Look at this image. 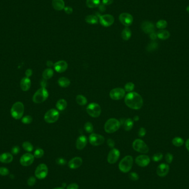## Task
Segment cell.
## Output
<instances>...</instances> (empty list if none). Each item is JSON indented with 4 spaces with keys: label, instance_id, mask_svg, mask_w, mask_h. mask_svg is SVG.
<instances>
[{
    "label": "cell",
    "instance_id": "1",
    "mask_svg": "<svg viewBox=\"0 0 189 189\" xmlns=\"http://www.w3.org/2000/svg\"><path fill=\"white\" fill-rule=\"evenodd\" d=\"M124 102L129 108L133 110H140L143 105L142 96L136 92L127 93L124 97Z\"/></svg>",
    "mask_w": 189,
    "mask_h": 189
},
{
    "label": "cell",
    "instance_id": "2",
    "mask_svg": "<svg viewBox=\"0 0 189 189\" xmlns=\"http://www.w3.org/2000/svg\"><path fill=\"white\" fill-rule=\"evenodd\" d=\"M121 126V122L118 120L110 118L104 124V131L107 133H113L118 131Z\"/></svg>",
    "mask_w": 189,
    "mask_h": 189
},
{
    "label": "cell",
    "instance_id": "3",
    "mask_svg": "<svg viewBox=\"0 0 189 189\" xmlns=\"http://www.w3.org/2000/svg\"><path fill=\"white\" fill-rule=\"evenodd\" d=\"M133 164V157L131 156H127L124 157L120 162L118 167L119 169L122 173H128L131 170Z\"/></svg>",
    "mask_w": 189,
    "mask_h": 189
},
{
    "label": "cell",
    "instance_id": "4",
    "mask_svg": "<svg viewBox=\"0 0 189 189\" xmlns=\"http://www.w3.org/2000/svg\"><path fill=\"white\" fill-rule=\"evenodd\" d=\"M24 105L21 102H17L12 106L11 114L12 117L16 120H19L22 118L24 113Z\"/></svg>",
    "mask_w": 189,
    "mask_h": 189
},
{
    "label": "cell",
    "instance_id": "5",
    "mask_svg": "<svg viewBox=\"0 0 189 189\" xmlns=\"http://www.w3.org/2000/svg\"><path fill=\"white\" fill-rule=\"evenodd\" d=\"M49 96V93L45 88H41L37 91L33 96V101L36 104H41L45 101Z\"/></svg>",
    "mask_w": 189,
    "mask_h": 189
},
{
    "label": "cell",
    "instance_id": "6",
    "mask_svg": "<svg viewBox=\"0 0 189 189\" xmlns=\"http://www.w3.org/2000/svg\"><path fill=\"white\" fill-rule=\"evenodd\" d=\"M86 112L92 117L97 118L101 115V108L99 104L91 103L86 107Z\"/></svg>",
    "mask_w": 189,
    "mask_h": 189
},
{
    "label": "cell",
    "instance_id": "7",
    "mask_svg": "<svg viewBox=\"0 0 189 189\" xmlns=\"http://www.w3.org/2000/svg\"><path fill=\"white\" fill-rule=\"evenodd\" d=\"M132 147L134 151H137L140 153L146 154L149 152L148 145L146 144V143L143 140L140 139L135 140L133 142Z\"/></svg>",
    "mask_w": 189,
    "mask_h": 189
},
{
    "label": "cell",
    "instance_id": "8",
    "mask_svg": "<svg viewBox=\"0 0 189 189\" xmlns=\"http://www.w3.org/2000/svg\"><path fill=\"white\" fill-rule=\"evenodd\" d=\"M59 118V113L55 109L52 108L48 111L44 115L45 121L48 124H53L58 121Z\"/></svg>",
    "mask_w": 189,
    "mask_h": 189
},
{
    "label": "cell",
    "instance_id": "9",
    "mask_svg": "<svg viewBox=\"0 0 189 189\" xmlns=\"http://www.w3.org/2000/svg\"><path fill=\"white\" fill-rule=\"evenodd\" d=\"M96 16L99 17L100 22L102 26L104 27H108L113 25L114 23L115 19L114 17L111 14H104V15H100L98 13L96 14Z\"/></svg>",
    "mask_w": 189,
    "mask_h": 189
},
{
    "label": "cell",
    "instance_id": "10",
    "mask_svg": "<svg viewBox=\"0 0 189 189\" xmlns=\"http://www.w3.org/2000/svg\"><path fill=\"white\" fill-rule=\"evenodd\" d=\"M48 173V169L45 164H41L36 168L35 176L39 179H43L47 177Z\"/></svg>",
    "mask_w": 189,
    "mask_h": 189
},
{
    "label": "cell",
    "instance_id": "11",
    "mask_svg": "<svg viewBox=\"0 0 189 189\" xmlns=\"http://www.w3.org/2000/svg\"><path fill=\"white\" fill-rule=\"evenodd\" d=\"M126 91L122 88H115L110 91V96L111 99L113 100H120L125 96Z\"/></svg>",
    "mask_w": 189,
    "mask_h": 189
},
{
    "label": "cell",
    "instance_id": "12",
    "mask_svg": "<svg viewBox=\"0 0 189 189\" xmlns=\"http://www.w3.org/2000/svg\"><path fill=\"white\" fill-rule=\"evenodd\" d=\"M89 142L93 146H99L104 143V137L100 134L93 133L89 137Z\"/></svg>",
    "mask_w": 189,
    "mask_h": 189
},
{
    "label": "cell",
    "instance_id": "13",
    "mask_svg": "<svg viewBox=\"0 0 189 189\" xmlns=\"http://www.w3.org/2000/svg\"><path fill=\"white\" fill-rule=\"evenodd\" d=\"M120 156V152L117 149L112 148L107 156V162L111 164H113L117 162Z\"/></svg>",
    "mask_w": 189,
    "mask_h": 189
},
{
    "label": "cell",
    "instance_id": "14",
    "mask_svg": "<svg viewBox=\"0 0 189 189\" xmlns=\"http://www.w3.org/2000/svg\"><path fill=\"white\" fill-rule=\"evenodd\" d=\"M34 160V156L30 153L23 154L20 159L21 164L24 167H28L32 164Z\"/></svg>",
    "mask_w": 189,
    "mask_h": 189
},
{
    "label": "cell",
    "instance_id": "15",
    "mask_svg": "<svg viewBox=\"0 0 189 189\" xmlns=\"http://www.w3.org/2000/svg\"><path fill=\"white\" fill-rule=\"evenodd\" d=\"M120 21L124 26L128 27L132 24L133 21V18L131 14L128 13H122L119 16Z\"/></svg>",
    "mask_w": 189,
    "mask_h": 189
},
{
    "label": "cell",
    "instance_id": "16",
    "mask_svg": "<svg viewBox=\"0 0 189 189\" xmlns=\"http://www.w3.org/2000/svg\"><path fill=\"white\" fill-rule=\"evenodd\" d=\"M151 162L150 158L146 155H140L137 156L135 159V162L138 166L145 167L149 165Z\"/></svg>",
    "mask_w": 189,
    "mask_h": 189
},
{
    "label": "cell",
    "instance_id": "17",
    "mask_svg": "<svg viewBox=\"0 0 189 189\" xmlns=\"http://www.w3.org/2000/svg\"><path fill=\"white\" fill-rule=\"evenodd\" d=\"M169 171V166L167 164L163 163L159 165L156 169V174L160 177H164Z\"/></svg>",
    "mask_w": 189,
    "mask_h": 189
},
{
    "label": "cell",
    "instance_id": "18",
    "mask_svg": "<svg viewBox=\"0 0 189 189\" xmlns=\"http://www.w3.org/2000/svg\"><path fill=\"white\" fill-rule=\"evenodd\" d=\"M68 67V63L65 61H58L55 63L54 65V68L55 69V71L59 73H61L65 71Z\"/></svg>",
    "mask_w": 189,
    "mask_h": 189
},
{
    "label": "cell",
    "instance_id": "19",
    "mask_svg": "<svg viewBox=\"0 0 189 189\" xmlns=\"http://www.w3.org/2000/svg\"><path fill=\"white\" fill-rule=\"evenodd\" d=\"M141 28L144 33L147 34H151L154 32L155 27L153 23L149 21H144L143 22L141 25Z\"/></svg>",
    "mask_w": 189,
    "mask_h": 189
},
{
    "label": "cell",
    "instance_id": "20",
    "mask_svg": "<svg viewBox=\"0 0 189 189\" xmlns=\"http://www.w3.org/2000/svg\"><path fill=\"white\" fill-rule=\"evenodd\" d=\"M82 160L80 157H75L71 159L68 163L69 167L71 169H77L82 165Z\"/></svg>",
    "mask_w": 189,
    "mask_h": 189
},
{
    "label": "cell",
    "instance_id": "21",
    "mask_svg": "<svg viewBox=\"0 0 189 189\" xmlns=\"http://www.w3.org/2000/svg\"><path fill=\"white\" fill-rule=\"evenodd\" d=\"M88 143V140L86 136L81 135L77 139L76 142V148L78 150H82L85 148Z\"/></svg>",
    "mask_w": 189,
    "mask_h": 189
},
{
    "label": "cell",
    "instance_id": "22",
    "mask_svg": "<svg viewBox=\"0 0 189 189\" xmlns=\"http://www.w3.org/2000/svg\"><path fill=\"white\" fill-rule=\"evenodd\" d=\"M120 122H121V125H122L126 131H131L134 124V121L133 120H132L131 118H127L126 120L124 119V121H121Z\"/></svg>",
    "mask_w": 189,
    "mask_h": 189
},
{
    "label": "cell",
    "instance_id": "23",
    "mask_svg": "<svg viewBox=\"0 0 189 189\" xmlns=\"http://www.w3.org/2000/svg\"><path fill=\"white\" fill-rule=\"evenodd\" d=\"M30 86H31V81L29 77H25L21 80L20 82V86L22 90L27 91L30 89Z\"/></svg>",
    "mask_w": 189,
    "mask_h": 189
},
{
    "label": "cell",
    "instance_id": "24",
    "mask_svg": "<svg viewBox=\"0 0 189 189\" xmlns=\"http://www.w3.org/2000/svg\"><path fill=\"white\" fill-rule=\"evenodd\" d=\"M13 160L12 154L9 153H5L0 155V162L3 163H10Z\"/></svg>",
    "mask_w": 189,
    "mask_h": 189
},
{
    "label": "cell",
    "instance_id": "25",
    "mask_svg": "<svg viewBox=\"0 0 189 189\" xmlns=\"http://www.w3.org/2000/svg\"><path fill=\"white\" fill-rule=\"evenodd\" d=\"M53 8L57 11H61L65 8V2L63 0H53Z\"/></svg>",
    "mask_w": 189,
    "mask_h": 189
},
{
    "label": "cell",
    "instance_id": "26",
    "mask_svg": "<svg viewBox=\"0 0 189 189\" xmlns=\"http://www.w3.org/2000/svg\"><path fill=\"white\" fill-rule=\"evenodd\" d=\"M58 83L61 88H68L70 85V81L68 78H66L65 77H61L58 80Z\"/></svg>",
    "mask_w": 189,
    "mask_h": 189
},
{
    "label": "cell",
    "instance_id": "27",
    "mask_svg": "<svg viewBox=\"0 0 189 189\" xmlns=\"http://www.w3.org/2000/svg\"><path fill=\"white\" fill-rule=\"evenodd\" d=\"M158 38L162 39V40H166L170 37V34L169 31L164 30H159L157 33Z\"/></svg>",
    "mask_w": 189,
    "mask_h": 189
},
{
    "label": "cell",
    "instance_id": "28",
    "mask_svg": "<svg viewBox=\"0 0 189 189\" xmlns=\"http://www.w3.org/2000/svg\"><path fill=\"white\" fill-rule=\"evenodd\" d=\"M85 21L91 25H94L98 23L99 18L96 15H89L86 17Z\"/></svg>",
    "mask_w": 189,
    "mask_h": 189
},
{
    "label": "cell",
    "instance_id": "29",
    "mask_svg": "<svg viewBox=\"0 0 189 189\" xmlns=\"http://www.w3.org/2000/svg\"><path fill=\"white\" fill-rule=\"evenodd\" d=\"M132 33L130 29L126 27L122 30L121 33V37L124 41H128L131 37Z\"/></svg>",
    "mask_w": 189,
    "mask_h": 189
},
{
    "label": "cell",
    "instance_id": "30",
    "mask_svg": "<svg viewBox=\"0 0 189 189\" xmlns=\"http://www.w3.org/2000/svg\"><path fill=\"white\" fill-rule=\"evenodd\" d=\"M67 106H68L67 102L64 99H61L58 100L56 104V107L59 111H63L65 110L67 107Z\"/></svg>",
    "mask_w": 189,
    "mask_h": 189
},
{
    "label": "cell",
    "instance_id": "31",
    "mask_svg": "<svg viewBox=\"0 0 189 189\" xmlns=\"http://www.w3.org/2000/svg\"><path fill=\"white\" fill-rule=\"evenodd\" d=\"M86 4L89 8H95L100 5V0H86Z\"/></svg>",
    "mask_w": 189,
    "mask_h": 189
},
{
    "label": "cell",
    "instance_id": "32",
    "mask_svg": "<svg viewBox=\"0 0 189 189\" xmlns=\"http://www.w3.org/2000/svg\"><path fill=\"white\" fill-rule=\"evenodd\" d=\"M54 75V71L52 69L48 68L45 69L42 74V77L44 79L48 80L51 79Z\"/></svg>",
    "mask_w": 189,
    "mask_h": 189
},
{
    "label": "cell",
    "instance_id": "33",
    "mask_svg": "<svg viewBox=\"0 0 189 189\" xmlns=\"http://www.w3.org/2000/svg\"><path fill=\"white\" fill-rule=\"evenodd\" d=\"M76 101L77 104H79L80 106H84L86 105L88 101L87 99L85 97V96H82L81 95H78L76 97Z\"/></svg>",
    "mask_w": 189,
    "mask_h": 189
},
{
    "label": "cell",
    "instance_id": "34",
    "mask_svg": "<svg viewBox=\"0 0 189 189\" xmlns=\"http://www.w3.org/2000/svg\"><path fill=\"white\" fill-rule=\"evenodd\" d=\"M172 143L174 146L179 147L184 144V140L181 137H175L172 140Z\"/></svg>",
    "mask_w": 189,
    "mask_h": 189
},
{
    "label": "cell",
    "instance_id": "35",
    "mask_svg": "<svg viewBox=\"0 0 189 189\" xmlns=\"http://www.w3.org/2000/svg\"><path fill=\"white\" fill-rule=\"evenodd\" d=\"M158 44L156 41H152L149 44H148V46L147 47V50L148 52H153L154 50L158 48Z\"/></svg>",
    "mask_w": 189,
    "mask_h": 189
},
{
    "label": "cell",
    "instance_id": "36",
    "mask_svg": "<svg viewBox=\"0 0 189 189\" xmlns=\"http://www.w3.org/2000/svg\"><path fill=\"white\" fill-rule=\"evenodd\" d=\"M167 22L164 19L159 20L156 23V27L160 30H164L165 28H167Z\"/></svg>",
    "mask_w": 189,
    "mask_h": 189
},
{
    "label": "cell",
    "instance_id": "37",
    "mask_svg": "<svg viewBox=\"0 0 189 189\" xmlns=\"http://www.w3.org/2000/svg\"><path fill=\"white\" fill-rule=\"evenodd\" d=\"M22 147L25 151L28 152H30L33 150V145L29 142H25L23 143Z\"/></svg>",
    "mask_w": 189,
    "mask_h": 189
},
{
    "label": "cell",
    "instance_id": "38",
    "mask_svg": "<svg viewBox=\"0 0 189 189\" xmlns=\"http://www.w3.org/2000/svg\"><path fill=\"white\" fill-rule=\"evenodd\" d=\"M135 85L133 82H129L127 83L125 86H124V90L126 92H129L131 93L132 91L134 90Z\"/></svg>",
    "mask_w": 189,
    "mask_h": 189
},
{
    "label": "cell",
    "instance_id": "39",
    "mask_svg": "<svg viewBox=\"0 0 189 189\" xmlns=\"http://www.w3.org/2000/svg\"><path fill=\"white\" fill-rule=\"evenodd\" d=\"M84 129H85V131L86 132L88 133H92L93 131V124L88 122L85 124V126H84Z\"/></svg>",
    "mask_w": 189,
    "mask_h": 189
},
{
    "label": "cell",
    "instance_id": "40",
    "mask_svg": "<svg viewBox=\"0 0 189 189\" xmlns=\"http://www.w3.org/2000/svg\"><path fill=\"white\" fill-rule=\"evenodd\" d=\"M44 151L41 148H37L34 153V156L36 158H41L44 156Z\"/></svg>",
    "mask_w": 189,
    "mask_h": 189
},
{
    "label": "cell",
    "instance_id": "41",
    "mask_svg": "<svg viewBox=\"0 0 189 189\" xmlns=\"http://www.w3.org/2000/svg\"><path fill=\"white\" fill-rule=\"evenodd\" d=\"M33 121V118L30 116H26L25 117H22V122L24 124H30Z\"/></svg>",
    "mask_w": 189,
    "mask_h": 189
},
{
    "label": "cell",
    "instance_id": "42",
    "mask_svg": "<svg viewBox=\"0 0 189 189\" xmlns=\"http://www.w3.org/2000/svg\"><path fill=\"white\" fill-rule=\"evenodd\" d=\"M163 157V154L161 153H156L155 154H154L153 156L152 157V159L154 162H159L162 160Z\"/></svg>",
    "mask_w": 189,
    "mask_h": 189
},
{
    "label": "cell",
    "instance_id": "43",
    "mask_svg": "<svg viewBox=\"0 0 189 189\" xmlns=\"http://www.w3.org/2000/svg\"><path fill=\"white\" fill-rule=\"evenodd\" d=\"M165 161L167 163L171 164V162H173V156L170 153H167L165 154Z\"/></svg>",
    "mask_w": 189,
    "mask_h": 189
},
{
    "label": "cell",
    "instance_id": "44",
    "mask_svg": "<svg viewBox=\"0 0 189 189\" xmlns=\"http://www.w3.org/2000/svg\"><path fill=\"white\" fill-rule=\"evenodd\" d=\"M129 178L131 179L132 181H137L139 179V175L138 174L134 172H132L129 174Z\"/></svg>",
    "mask_w": 189,
    "mask_h": 189
},
{
    "label": "cell",
    "instance_id": "45",
    "mask_svg": "<svg viewBox=\"0 0 189 189\" xmlns=\"http://www.w3.org/2000/svg\"><path fill=\"white\" fill-rule=\"evenodd\" d=\"M36 183V179L34 176H31L28 179L27 181V184L30 187H33Z\"/></svg>",
    "mask_w": 189,
    "mask_h": 189
},
{
    "label": "cell",
    "instance_id": "46",
    "mask_svg": "<svg viewBox=\"0 0 189 189\" xmlns=\"http://www.w3.org/2000/svg\"><path fill=\"white\" fill-rule=\"evenodd\" d=\"M9 174V170L6 167H0V175L2 176H6Z\"/></svg>",
    "mask_w": 189,
    "mask_h": 189
},
{
    "label": "cell",
    "instance_id": "47",
    "mask_svg": "<svg viewBox=\"0 0 189 189\" xmlns=\"http://www.w3.org/2000/svg\"><path fill=\"white\" fill-rule=\"evenodd\" d=\"M57 164L60 165H64L66 164V160L63 158H58L56 159Z\"/></svg>",
    "mask_w": 189,
    "mask_h": 189
},
{
    "label": "cell",
    "instance_id": "48",
    "mask_svg": "<svg viewBox=\"0 0 189 189\" xmlns=\"http://www.w3.org/2000/svg\"><path fill=\"white\" fill-rule=\"evenodd\" d=\"M146 133H147L146 129H145L144 128L142 127V128H140L139 129V131H138V136H139L140 137H144L145 136V134H146Z\"/></svg>",
    "mask_w": 189,
    "mask_h": 189
},
{
    "label": "cell",
    "instance_id": "49",
    "mask_svg": "<svg viewBox=\"0 0 189 189\" xmlns=\"http://www.w3.org/2000/svg\"><path fill=\"white\" fill-rule=\"evenodd\" d=\"M19 151H20V148H19V147L18 146H14L12 149L11 153L14 155H17V154L19 153Z\"/></svg>",
    "mask_w": 189,
    "mask_h": 189
},
{
    "label": "cell",
    "instance_id": "50",
    "mask_svg": "<svg viewBox=\"0 0 189 189\" xmlns=\"http://www.w3.org/2000/svg\"><path fill=\"white\" fill-rule=\"evenodd\" d=\"M66 189H79V185L76 183H71L68 185Z\"/></svg>",
    "mask_w": 189,
    "mask_h": 189
},
{
    "label": "cell",
    "instance_id": "51",
    "mask_svg": "<svg viewBox=\"0 0 189 189\" xmlns=\"http://www.w3.org/2000/svg\"><path fill=\"white\" fill-rule=\"evenodd\" d=\"M107 144L109 146V147L111 148H114V147L115 145V141L112 139H108L107 140Z\"/></svg>",
    "mask_w": 189,
    "mask_h": 189
},
{
    "label": "cell",
    "instance_id": "52",
    "mask_svg": "<svg viewBox=\"0 0 189 189\" xmlns=\"http://www.w3.org/2000/svg\"><path fill=\"white\" fill-rule=\"evenodd\" d=\"M64 10L66 14H72L73 11V8H71V7H65Z\"/></svg>",
    "mask_w": 189,
    "mask_h": 189
},
{
    "label": "cell",
    "instance_id": "53",
    "mask_svg": "<svg viewBox=\"0 0 189 189\" xmlns=\"http://www.w3.org/2000/svg\"><path fill=\"white\" fill-rule=\"evenodd\" d=\"M149 37H150V38H151L152 40H153V41L156 40V39L158 38L157 33H156L155 32L151 33V34H149Z\"/></svg>",
    "mask_w": 189,
    "mask_h": 189
},
{
    "label": "cell",
    "instance_id": "54",
    "mask_svg": "<svg viewBox=\"0 0 189 189\" xmlns=\"http://www.w3.org/2000/svg\"><path fill=\"white\" fill-rule=\"evenodd\" d=\"M48 85V82L47 81V80L44 79L42 80L41 82V88H45L47 87Z\"/></svg>",
    "mask_w": 189,
    "mask_h": 189
},
{
    "label": "cell",
    "instance_id": "55",
    "mask_svg": "<svg viewBox=\"0 0 189 189\" xmlns=\"http://www.w3.org/2000/svg\"><path fill=\"white\" fill-rule=\"evenodd\" d=\"M113 0H102V3L104 5H110L112 4Z\"/></svg>",
    "mask_w": 189,
    "mask_h": 189
},
{
    "label": "cell",
    "instance_id": "56",
    "mask_svg": "<svg viewBox=\"0 0 189 189\" xmlns=\"http://www.w3.org/2000/svg\"><path fill=\"white\" fill-rule=\"evenodd\" d=\"M32 74H33L32 70L30 69H27L26 71V77H31Z\"/></svg>",
    "mask_w": 189,
    "mask_h": 189
},
{
    "label": "cell",
    "instance_id": "57",
    "mask_svg": "<svg viewBox=\"0 0 189 189\" xmlns=\"http://www.w3.org/2000/svg\"><path fill=\"white\" fill-rule=\"evenodd\" d=\"M99 10L101 11V12H104L105 10H106V7H105V5H104L103 3L100 4V5L99 6Z\"/></svg>",
    "mask_w": 189,
    "mask_h": 189
},
{
    "label": "cell",
    "instance_id": "58",
    "mask_svg": "<svg viewBox=\"0 0 189 189\" xmlns=\"http://www.w3.org/2000/svg\"><path fill=\"white\" fill-rule=\"evenodd\" d=\"M54 64L53 63L52 61H47V65L49 67V68H52L53 66H54Z\"/></svg>",
    "mask_w": 189,
    "mask_h": 189
},
{
    "label": "cell",
    "instance_id": "59",
    "mask_svg": "<svg viewBox=\"0 0 189 189\" xmlns=\"http://www.w3.org/2000/svg\"><path fill=\"white\" fill-rule=\"evenodd\" d=\"M185 145H186V148H187V151H189V138L186 141Z\"/></svg>",
    "mask_w": 189,
    "mask_h": 189
},
{
    "label": "cell",
    "instance_id": "60",
    "mask_svg": "<svg viewBox=\"0 0 189 189\" xmlns=\"http://www.w3.org/2000/svg\"><path fill=\"white\" fill-rule=\"evenodd\" d=\"M139 120H140V118L138 116H136L133 118V121H138Z\"/></svg>",
    "mask_w": 189,
    "mask_h": 189
},
{
    "label": "cell",
    "instance_id": "61",
    "mask_svg": "<svg viewBox=\"0 0 189 189\" xmlns=\"http://www.w3.org/2000/svg\"><path fill=\"white\" fill-rule=\"evenodd\" d=\"M187 11L189 14V6H188L187 7Z\"/></svg>",
    "mask_w": 189,
    "mask_h": 189
},
{
    "label": "cell",
    "instance_id": "62",
    "mask_svg": "<svg viewBox=\"0 0 189 189\" xmlns=\"http://www.w3.org/2000/svg\"><path fill=\"white\" fill-rule=\"evenodd\" d=\"M64 189L62 188V187H56V188H54V189Z\"/></svg>",
    "mask_w": 189,
    "mask_h": 189
}]
</instances>
